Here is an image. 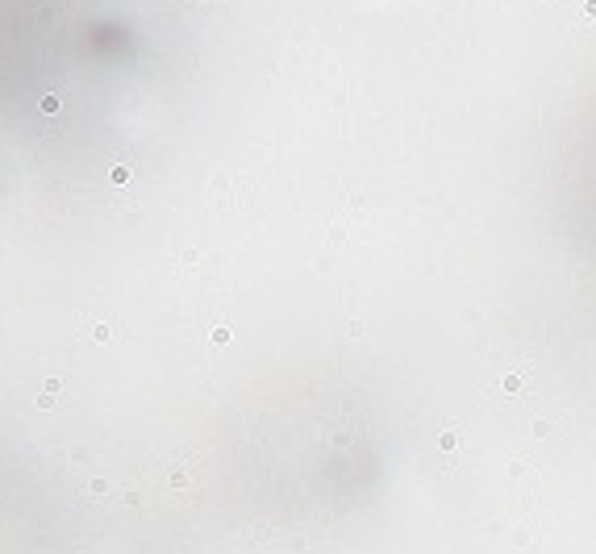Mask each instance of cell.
I'll list each match as a JSON object with an SVG mask.
<instances>
[{"label": "cell", "instance_id": "1", "mask_svg": "<svg viewBox=\"0 0 596 554\" xmlns=\"http://www.w3.org/2000/svg\"><path fill=\"white\" fill-rule=\"evenodd\" d=\"M109 175H113V184H125V180H130V167H125V163H117Z\"/></svg>", "mask_w": 596, "mask_h": 554}, {"label": "cell", "instance_id": "2", "mask_svg": "<svg viewBox=\"0 0 596 554\" xmlns=\"http://www.w3.org/2000/svg\"><path fill=\"white\" fill-rule=\"evenodd\" d=\"M58 104H63V100L50 92V96H42V113H58Z\"/></svg>", "mask_w": 596, "mask_h": 554}, {"label": "cell", "instance_id": "3", "mask_svg": "<svg viewBox=\"0 0 596 554\" xmlns=\"http://www.w3.org/2000/svg\"><path fill=\"white\" fill-rule=\"evenodd\" d=\"M92 338H96V342H109L113 334H109V325H92Z\"/></svg>", "mask_w": 596, "mask_h": 554}, {"label": "cell", "instance_id": "4", "mask_svg": "<svg viewBox=\"0 0 596 554\" xmlns=\"http://www.w3.org/2000/svg\"><path fill=\"white\" fill-rule=\"evenodd\" d=\"M584 13H588V17H596V0H584Z\"/></svg>", "mask_w": 596, "mask_h": 554}]
</instances>
